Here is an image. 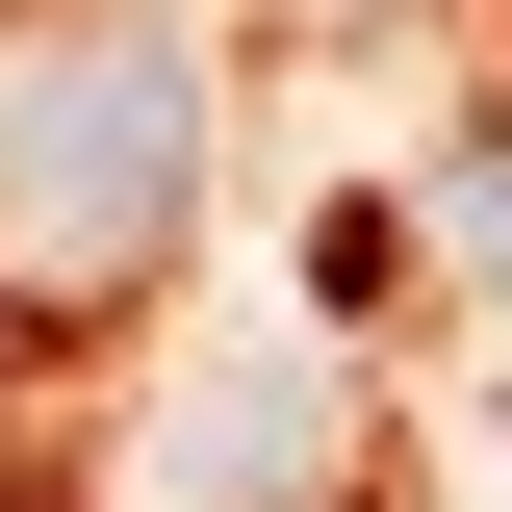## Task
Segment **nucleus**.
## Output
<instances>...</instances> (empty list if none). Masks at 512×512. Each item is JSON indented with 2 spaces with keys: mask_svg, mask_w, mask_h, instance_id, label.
I'll use <instances>...</instances> for the list:
<instances>
[{
  "mask_svg": "<svg viewBox=\"0 0 512 512\" xmlns=\"http://www.w3.org/2000/svg\"><path fill=\"white\" fill-rule=\"evenodd\" d=\"M205 231V52L180 26H0V333L128 308Z\"/></svg>",
  "mask_w": 512,
  "mask_h": 512,
  "instance_id": "f257e3e1",
  "label": "nucleus"
},
{
  "mask_svg": "<svg viewBox=\"0 0 512 512\" xmlns=\"http://www.w3.org/2000/svg\"><path fill=\"white\" fill-rule=\"evenodd\" d=\"M128 512H359V359L333 333H231V359L154 384Z\"/></svg>",
  "mask_w": 512,
  "mask_h": 512,
  "instance_id": "f03ea898",
  "label": "nucleus"
},
{
  "mask_svg": "<svg viewBox=\"0 0 512 512\" xmlns=\"http://www.w3.org/2000/svg\"><path fill=\"white\" fill-rule=\"evenodd\" d=\"M436 256H461V308L512 333V103H487V128L436 154Z\"/></svg>",
  "mask_w": 512,
  "mask_h": 512,
  "instance_id": "7ed1b4c3",
  "label": "nucleus"
}]
</instances>
